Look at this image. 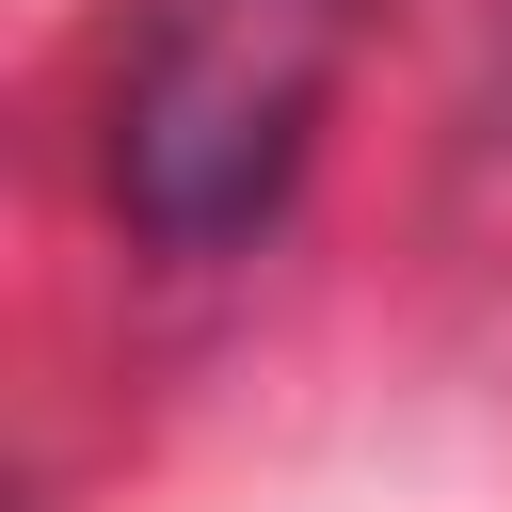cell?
<instances>
[{"label":"cell","instance_id":"6da1fadb","mask_svg":"<svg viewBox=\"0 0 512 512\" xmlns=\"http://www.w3.org/2000/svg\"><path fill=\"white\" fill-rule=\"evenodd\" d=\"M336 48L352 0H144V48L112 80V208L160 256L256 240L336 112Z\"/></svg>","mask_w":512,"mask_h":512}]
</instances>
